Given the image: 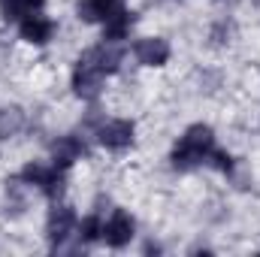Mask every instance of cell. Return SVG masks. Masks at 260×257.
<instances>
[{
	"instance_id": "obj_1",
	"label": "cell",
	"mask_w": 260,
	"mask_h": 257,
	"mask_svg": "<svg viewBox=\"0 0 260 257\" xmlns=\"http://www.w3.org/2000/svg\"><path fill=\"white\" fill-rule=\"evenodd\" d=\"M212 151H215V130L209 124H191L185 130V136L176 142L170 160H173L176 170L188 173V170H194L200 164H206Z\"/></svg>"
},
{
	"instance_id": "obj_2",
	"label": "cell",
	"mask_w": 260,
	"mask_h": 257,
	"mask_svg": "<svg viewBox=\"0 0 260 257\" xmlns=\"http://www.w3.org/2000/svg\"><path fill=\"white\" fill-rule=\"evenodd\" d=\"M103 79H106V73H103L100 61H97L94 49H88L85 55H79V61L73 67V91H76V97L94 100L100 94V88H103Z\"/></svg>"
},
{
	"instance_id": "obj_3",
	"label": "cell",
	"mask_w": 260,
	"mask_h": 257,
	"mask_svg": "<svg viewBox=\"0 0 260 257\" xmlns=\"http://www.w3.org/2000/svg\"><path fill=\"white\" fill-rule=\"evenodd\" d=\"M18 179L24 182V185H34V188H40V191L46 194V197H61L64 191V170H58L55 164H37V160H30L21 173H18Z\"/></svg>"
},
{
	"instance_id": "obj_4",
	"label": "cell",
	"mask_w": 260,
	"mask_h": 257,
	"mask_svg": "<svg viewBox=\"0 0 260 257\" xmlns=\"http://www.w3.org/2000/svg\"><path fill=\"white\" fill-rule=\"evenodd\" d=\"M133 133H136L133 121H127V118H109V121L97 124V142L103 148L121 151V148H127L130 142H133Z\"/></svg>"
},
{
	"instance_id": "obj_5",
	"label": "cell",
	"mask_w": 260,
	"mask_h": 257,
	"mask_svg": "<svg viewBox=\"0 0 260 257\" xmlns=\"http://www.w3.org/2000/svg\"><path fill=\"white\" fill-rule=\"evenodd\" d=\"M73 230H76V212L70 206H55L49 212V221H46V236H49L55 251L73 236Z\"/></svg>"
},
{
	"instance_id": "obj_6",
	"label": "cell",
	"mask_w": 260,
	"mask_h": 257,
	"mask_svg": "<svg viewBox=\"0 0 260 257\" xmlns=\"http://www.w3.org/2000/svg\"><path fill=\"white\" fill-rule=\"evenodd\" d=\"M133 233H136V224H133V218H130L124 209H115L109 215V221L103 224V242L109 248H124L130 239H133Z\"/></svg>"
},
{
	"instance_id": "obj_7",
	"label": "cell",
	"mask_w": 260,
	"mask_h": 257,
	"mask_svg": "<svg viewBox=\"0 0 260 257\" xmlns=\"http://www.w3.org/2000/svg\"><path fill=\"white\" fill-rule=\"evenodd\" d=\"M133 55L142 67H164L170 61V43L164 37H142L133 46Z\"/></svg>"
},
{
	"instance_id": "obj_8",
	"label": "cell",
	"mask_w": 260,
	"mask_h": 257,
	"mask_svg": "<svg viewBox=\"0 0 260 257\" xmlns=\"http://www.w3.org/2000/svg\"><path fill=\"white\" fill-rule=\"evenodd\" d=\"M18 30H21V40L34 43V46H46L52 37H55V21L40 15V12H30L18 21Z\"/></svg>"
},
{
	"instance_id": "obj_9",
	"label": "cell",
	"mask_w": 260,
	"mask_h": 257,
	"mask_svg": "<svg viewBox=\"0 0 260 257\" xmlns=\"http://www.w3.org/2000/svg\"><path fill=\"white\" fill-rule=\"evenodd\" d=\"M118 9H124V0H79L76 3V15L88 24H103Z\"/></svg>"
},
{
	"instance_id": "obj_10",
	"label": "cell",
	"mask_w": 260,
	"mask_h": 257,
	"mask_svg": "<svg viewBox=\"0 0 260 257\" xmlns=\"http://www.w3.org/2000/svg\"><path fill=\"white\" fill-rule=\"evenodd\" d=\"M85 154V142L79 139V136H58L55 142H52V164L58 167V170H67V167H73L79 157Z\"/></svg>"
},
{
	"instance_id": "obj_11",
	"label": "cell",
	"mask_w": 260,
	"mask_h": 257,
	"mask_svg": "<svg viewBox=\"0 0 260 257\" xmlns=\"http://www.w3.org/2000/svg\"><path fill=\"white\" fill-rule=\"evenodd\" d=\"M133 21H136V15H133L130 9H118L112 18L103 21V40H106V43H121V40L130 34Z\"/></svg>"
},
{
	"instance_id": "obj_12",
	"label": "cell",
	"mask_w": 260,
	"mask_h": 257,
	"mask_svg": "<svg viewBox=\"0 0 260 257\" xmlns=\"http://www.w3.org/2000/svg\"><path fill=\"white\" fill-rule=\"evenodd\" d=\"M46 0H0V12L6 21H21L30 12H40Z\"/></svg>"
},
{
	"instance_id": "obj_13",
	"label": "cell",
	"mask_w": 260,
	"mask_h": 257,
	"mask_svg": "<svg viewBox=\"0 0 260 257\" xmlns=\"http://www.w3.org/2000/svg\"><path fill=\"white\" fill-rule=\"evenodd\" d=\"M24 127V112L18 106H0V139H12Z\"/></svg>"
},
{
	"instance_id": "obj_14",
	"label": "cell",
	"mask_w": 260,
	"mask_h": 257,
	"mask_svg": "<svg viewBox=\"0 0 260 257\" xmlns=\"http://www.w3.org/2000/svg\"><path fill=\"white\" fill-rule=\"evenodd\" d=\"M97 239H103V221H100L97 215H88V218L79 224V242H82V245H91V242H97Z\"/></svg>"
},
{
	"instance_id": "obj_15",
	"label": "cell",
	"mask_w": 260,
	"mask_h": 257,
	"mask_svg": "<svg viewBox=\"0 0 260 257\" xmlns=\"http://www.w3.org/2000/svg\"><path fill=\"white\" fill-rule=\"evenodd\" d=\"M230 37H233V24H230L227 18L215 21V27H212V34H209L212 46H224V43H230Z\"/></svg>"
},
{
	"instance_id": "obj_16",
	"label": "cell",
	"mask_w": 260,
	"mask_h": 257,
	"mask_svg": "<svg viewBox=\"0 0 260 257\" xmlns=\"http://www.w3.org/2000/svg\"><path fill=\"white\" fill-rule=\"evenodd\" d=\"M209 160H212V167L221 170V173H230V170H233V157H230L227 151H218V148H215V151L209 154Z\"/></svg>"
}]
</instances>
